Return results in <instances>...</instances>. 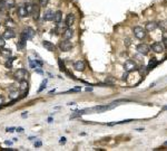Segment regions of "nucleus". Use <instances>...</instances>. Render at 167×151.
I'll use <instances>...</instances> for the list:
<instances>
[{
    "mask_svg": "<svg viewBox=\"0 0 167 151\" xmlns=\"http://www.w3.org/2000/svg\"><path fill=\"white\" fill-rule=\"evenodd\" d=\"M35 30H33L31 27H27V28H25L21 31V34H20V39L25 40V42H27V40H30L33 38V36H35Z\"/></svg>",
    "mask_w": 167,
    "mask_h": 151,
    "instance_id": "nucleus-1",
    "label": "nucleus"
},
{
    "mask_svg": "<svg viewBox=\"0 0 167 151\" xmlns=\"http://www.w3.org/2000/svg\"><path fill=\"white\" fill-rule=\"evenodd\" d=\"M124 69H125V72L130 73V72H134V70L138 69V66H137V64L134 62V60L128 59L125 62V64H124Z\"/></svg>",
    "mask_w": 167,
    "mask_h": 151,
    "instance_id": "nucleus-2",
    "label": "nucleus"
},
{
    "mask_svg": "<svg viewBox=\"0 0 167 151\" xmlns=\"http://www.w3.org/2000/svg\"><path fill=\"white\" fill-rule=\"evenodd\" d=\"M133 31H134V36H135L136 38H138V39H144L146 37V35H147L146 29L143 28V27H140V26H136Z\"/></svg>",
    "mask_w": 167,
    "mask_h": 151,
    "instance_id": "nucleus-3",
    "label": "nucleus"
},
{
    "mask_svg": "<svg viewBox=\"0 0 167 151\" xmlns=\"http://www.w3.org/2000/svg\"><path fill=\"white\" fill-rule=\"evenodd\" d=\"M29 77V73L27 72V69L25 68H20L15 73V78L17 81H22V80H27Z\"/></svg>",
    "mask_w": 167,
    "mask_h": 151,
    "instance_id": "nucleus-4",
    "label": "nucleus"
},
{
    "mask_svg": "<svg viewBox=\"0 0 167 151\" xmlns=\"http://www.w3.org/2000/svg\"><path fill=\"white\" fill-rule=\"evenodd\" d=\"M116 105H118L116 102H113L110 105H98V106H94L91 111H96V112H98V113H101L104 112V111H107V110H112L114 109Z\"/></svg>",
    "mask_w": 167,
    "mask_h": 151,
    "instance_id": "nucleus-5",
    "label": "nucleus"
},
{
    "mask_svg": "<svg viewBox=\"0 0 167 151\" xmlns=\"http://www.w3.org/2000/svg\"><path fill=\"white\" fill-rule=\"evenodd\" d=\"M58 47H59V49L61 50V52H69V50L72 49L73 45L70 42H68V40L63 39V40H61V42L59 43Z\"/></svg>",
    "mask_w": 167,
    "mask_h": 151,
    "instance_id": "nucleus-6",
    "label": "nucleus"
},
{
    "mask_svg": "<svg viewBox=\"0 0 167 151\" xmlns=\"http://www.w3.org/2000/svg\"><path fill=\"white\" fill-rule=\"evenodd\" d=\"M136 50L139 54H142V55H147L150 50V47L148 45H146V44H139V45H137Z\"/></svg>",
    "mask_w": 167,
    "mask_h": 151,
    "instance_id": "nucleus-7",
    "label": "nucleus"
},
{
    "mask_svg": "<svg viewBox=\"0 0 167 151\" xmlns=\"http://www.w3.org/2000/svg\"><path fill=\"white\" fill-rule=\"evenodd\" d=\"M17 15H18L19 18H26V17L29 16V13H28V11H27L25 5H20L18 8H17Z\"/></svg>",
    "mask_w": 167,
    "mask_h": 151,
    "instance_id": "nucleus-8",
    "label": "nucleus"
},
{
    "mask_svg": "<svg viewBox=\"0 0 167 151\" xmlns=\"http://www.w3.org/2000/svg\"><path fill=\"white\" fill-rule=\"evenodd\" d=\"M61 36L63 39L66 40H69L73 37V30L71 29V27H67V28L63 29V31L61 33Z\"/></svg>",
    "mask_w": 167,
    "mask_h": 151,
    "instance_id": "nucleus-9",
    "label": "nucleus"
},
{
    "mask_svg": "<svg viewBox=\"0 0 167 151\" xmlns=\"http://www.w3.org/2000/svg\"><path fill=\"white\" fill-rule=\"evenodd\" d=\"M75 15L73 13H68L66 16V19H65V23L67 27H71L73 23H75Z\"/></svg>",
    "mask_w": 167,
    "mask_h": 151,
    "instance_id": "nucleus-10",
    "label": "nucleus"
},
{
    "mask_svg": "<svg viewBox=\"0 0 167 151\" xmlns=\"http://www.w3.org/2000/svg\"><path fill=\"white\" fill-rule=\"evenodd\" d=\"M152 49H153L155 53H162V52H164L165 47H164V45H163L162 43L156 42V43H154L153 45H152Z\"/></svg>",
    "mask_w": 167,
    "mask_h": 151,
    "instance_id": "nucleus-11",
    "label": "nucleus"
},
{
    "mask_svg": "<svg viewBox=\"0 0 167 151\" xmlns=\"http://www.w3.org/2000/svg\"><path fill=\"white\" fill-rule=\"evenodd\" d=\"M2 37L5 39H12V38H15V37H16V33H15V30H13V29L9 28V29L5 30V33H3V36Z\"/></svg>",
    "mask_w": 167,
    "mask_h": 151,
    "instance_id": "nucleus-12",
    "label": "nucleus"
},
{
    "mask_svg": "<svg viewBox=\"0 0 167 151\" xmlns=\"http://www.w3.org/2000/svg\"><path fill=\"white\" fill-rule=\"evenodd\" d=\"M53 15H55V12H53L51 9H48V10H46L45 11V15H43L42 19L45 20V21H52Z\"/></svg>",
    "mask_w": 167,
    "mask_h": 151,
    "instance_id": "nucleus-13",
    "label": "nucleus"
},
{
    "mask_svg": "<svg viewBox=\"0 0 167 151\" xmlns=\"http://www.w3.org/2000/svg\"><path fill=\"white\" fill-rule=\"evenodd\" d=\"M157 28H158V23L156 21H148L145 26L146 31H154V30L157 29Z\"/></svg>",
    "mask_w": 167,
    "mask_h": 151,
    "instance_id": "nucleus-14",
    "label": "nucleus"
},
{
    "mask_svg": "<svg viewBox=\"0 0 167 151\" xmlns=\"http://www.w3.org/2000/svg\"><path fill=\"white\" fill-rule=\"evenodd\" d=\"M42 46L45 47V49L49 50V52H55V50H56V46L53 45L51 42H49V40H43V42H42Z\"/></svg>",
    "mask_w": 167,
    "mask_h": 151,
    "instance_id": "nucleus-15",
    "label": "nucleus"
},
{
    "mask_svg": "<svg viewBox=\"0 0 167 151\" xmlns=\"http://www.w3.org/2000/svg\"><path fill=\"white\" fill-rule=\"evenodd\" d=\"M85 62H82V60H77V62L73 63V68L76 70H79V72H82L84 69H85Z\"/></svg>",
    "mask_w": 167,
    "mask_h": 151,
    "instance_id": "nucleus-16",
    "label": "nucleus"
},
{
    "mask_svg": "<svg viewBox=\"0 0 167 151\" xmlns=\"http://www.w3.org/2000/svg\"><path fill=\"white\" fill-rule=\"evenodd\" d=\"M32 15H33V19H35V20L39 19V17H40V6H39V3H38V5H36V3H35Z\"/></svg>",
    "mask_w": 167,
    "mask_h": 151,
    "instance_id": "nucleus-17",
    "label": "nucleus"
},
{
    "mask_svg": "<svg viewBox=\"0 0 167 151\" xmlns=\"http://www.w3.org/2000/svg\"><path fill=\"white\" fill-rule=\"evenodd\" d=\"M53 21H55L56 23H60L62 21V12L60 11V10H58V11L55 12V15H53Z\"/></svg>",
    "mask_w": 167,
    "mask_h": 151,
    "instance_id": "nucleus-18",
    "label": "nucleus"
},
{
    "mask_svg": "<svg viewBox=\"0 0 167 151\" xmlns=\"http://www.w3.org/2000/svg\"><path fill=\"white\" fill-rule=\"evenodd\" d=\"M19 90L21 91V92L28 91V82H27V80H22L19 82Z\"/></svg>",
    "mask_w": 167,
    "mask_h": 151,
    "instance_id": "nucleus-19",
    "label": "nucleus"
},
{
    "mask_svg": "<svg viewBox=\"0 0 167 151\" xmlns=\"http://www.w3.org/2000/svg\"><path fill=\"white\" fill-rule=\"evenodd\" d=\"M157 65H158V60H157L156 58H152L149 60V64H148V66H147V70H150V69H153L154 67H156Z\"/></svg>",
    "mask_w": 167,
    "mask_h": 151,
    "instance_id": "nucleus-20",
    "label": "nucleus"
},
{
    "mask_svg": "<svg viewBox=\"0 0 167 151\" xmlns=\"http://www.w3.org/2000/svg\"><path fill=\"white\" fill-rule=\"evenodd\" d=\"M5 6L8 9L13 8L16 6V0H5Z\"/></svg>",
    "mask_w": 167,
    "mask_h": 151,
    "instance_id": "nucleus-21",
    "label": "nucleus"
},
{
    "mask_svg": "<svg viewBox=\"0 0 167 151\" xmlns=\"http://www.w3.org/2000/svg\"><path fill=\"white\" fill-rule=\"evenodd\" d=\"M26 6V9H27V11H28L29 15H32V11H33V7H35V3H32V2H28Z\"/></svg>",
    "mask_w": 167,
    "mask_h": 151,
    "instance_id": "nucleus-22",
    "label": "nucleus"
},
{
    "mask_svg": "<svg viewBox=\"0 0 167 151\" xmlns=\"http://www.w3.org/2000/svg\"><path fill=\"white\" fill-rule=\"evenodd\" d=\"M13 60H15V57H11V58H9V57H8V60H7L6 64H5L7 68H9V69L12 68V63H13Z\"/></svg>",
    "mask_w": 167,
    "mask_h": 151,
    "instance_id": "nucleus-23",
    "label": "nucleus"
},
{
    "mask_svg": "<svg viewBox=\"0 0 167 151\" xmlns=\"http://www.w3.org/2000/svg\"><path fill=\"white\" fill-rule=\"evenodd\" d=\"M0 53H1V55L5 56V57H9L10 55H11V50H10V49H5V48L2 49V48H1Z\"/></svg>",
    "mask_w": 167,
    "mask_h": 151,
    "instance_id": "nucleus-24",
    "label": "nucleus"
},
{
    "mask_svg": "<svg viewBox=\"0 0 167 151\" xmlns=\"http://www.w3.org/2000/svg\"><path fill=\"white\" fill-rule=\"evenodd\" d=\"M25 46H26V42H25V40H22V39H20L18 42V44H17V48H18L19 50L23 49V48H25Z\"/></svg>",
    "mask_w": 167,
    "mask_h": 151,
    "instance_id": "nucleus-25",
    "label": "nucleus"
},
{
    "mask_svg": "<svg viewBox=\"0 0 167 151\" xmlns=\"http://www.w3.org/2000/svg\"><path fill=\"white\" fill-rule=\"evenodd\" d=\"M139 72V74L140 75H145V74L148 72V70H147V67H145V66H142V67H139L138 69H137Z\"/></svg>",
    "mask_w": 167,
    "mask_h": 151,
    "instance_id": "nucleus-26",
    "label": "nucleus"
},
{
    "mask_svg": "<svg viewBox=\"0 0 167 151\" xmlns=\"http://www.w3.org/2000/svg\"><path fill=\"white\" fill-rule=\"evenodd\" d=\"M158 27H160L164 31H166L167 30V22H165V21H160V22H158Z\"/></svg>",
    "mask_w": 167,
    "mask_h": 151,
    "instance_id": "nucleus-27",
    "label": "nucleus"
},
{
    "mask_svg": "<svg viewBox=\"0 0 167 151\" xmlns=\"http://www.w3.org/2000/svg\"><path fill=\"white\" fill-rule=\"evenodd\" d=\"M58 64H59V69H60V70H63V72H65V70H66V67H65V65H63V62L61 60V58H58Z\"/></svg>",
    "mask_w": 167,
    "mask_h": 151,
    "instance_id": "nucleus-28",
    "label": "nucleus"
},
{
    "mask_svg": "<svg viewBox=\"0 0 167 151\" xmlns=\"http://www.w3.org/2000/svg\"><path fill=\"white\" fill-rule=\"evenodd\" d=\"M49 0H38V3L40 7H46L47 5H48Z\"/></svg>",
    "mask_w": 167,
    "mask_h": 151,
    "instance_id": "nucleus-29",
    "label": "nucleus"
},
{
    "mask_svg": "<svg viewBox=\"0 0 167 151\" xmlns=\"http://www.w3.org/2000/svg\"><path fill=\"white\" fill-rule=\"evenodd\" d=\"M80 91H81V87L78 86V87H76V89H71V90L67 91L65 93H76V92H80Z\"/></svg>",
    "mask_w": 167,
    "mask_h": 151,
    "instance_id": "nucleus-30",
    "label": "nucleus"
},
{
    "mask_svg": "<svg viewBox=\"0 0 167 151\" xmlns=\"http://www.w3.org/2000/svg\"><path fill=\"white\" fill-rule=\"evenodd\" d=\"M46 85H47V80H45V81H42V83H41V85H40V87H39V90H38V93H40L41 91L43 90V89H46Z\"/></svg>",
    "mask_w": 167,
    "mask_h": 151,
    "instance_id": "nucleus-31",
    "label": "nucleus"
},
{
    "mask_svg": "<svg viewBox=\"0 0 167 151\" xmlns=\"http://www.w3.org/2000/svg\"><path fill=\"white\" fill-rule=\"evenodd\" d=\"M6 46V39L2 36H0V48H3Z\"/></svg>",
    "mask_w": 167,
    "mask_h": 151,
    "instance_id": "nucleus-32",
    "label": "nucleus"
},
{
    "mask_svg": "<svg viewBox=\"0 0 167 151\" xmlns=\"http://www.w3.org/2000/svg\"><path fill=\"white\" fill-rule=\"evenodd\" d=\"M17 95H18V91H15V92H11L10 93V99H16Z\"/></svg>",
    "mask_w": 167,
    "mask_h": 151,
    "instance_id": "nucleus-33",
    "label": "nucleus"
},
{
    "mask_svg": "<svg viewBox=\"0 0 167 151\" xmlns=\"http://www.w3.org/2000/svg\"><path fill=\"white\" fill-rule=\"evenodd\" d=\"M13 23H15V22H13L12 19H7V20H6V25H7V26H12Z\"/></svg>",
    "mask_w": 167,
    "mask_h": 151,
    "instance_id": "nucleus-34",
    "label": "nucleus"
},
{
    "mask_svg": "<svg viewBox=\"0 0 167 151\" xmlns=\"http://www.w3.org/2000/svg\"><path fill=\"white\" fill-rule=\"evenodd\" d=\"M3 8H6V6H5V0H0V9H3Z\"/></svg>",
    "mask_w": 167,
    "mask_h": 151,
    "instance_id": "nucleus-35",
    "label": "nucleus"
},
{
    "mask_svg": "<svg viewBox=\"0 0 167 151\" xmlns=\"http://www.w3.org/2000/svg\"><path fill=\"white\" fill-rule=\"evenodd\" d=\"M15 130H16V128H13V126H11V128H7V132H15Z\"/></svg>",
    "mask_w": 167,
    "mask_h": 151,
    "instance_id": "nucleus-36",
    "label": "nucleus"
},
{
    "mask_svg": "<svg viewBox=\"0 0 167 151\" xmlns=\"http://www.w3.org/2000/svg\"><path fill=\"white\" fill-rule=\"evenodd\" d=\"M59 142H60V144H65V143H66V138H65V137L60 138V141H59Z\"/></svg>",
    "mask_w": 167,
    "mask_h": 151,
    "instance_id": "nucleus-37",
    "label": "nucleus"
},
{
    "mask_svg": "<svg viewBox=\"0 0 167 151\" xmlns=\"http://www.w3.org/2000/svg\"><path fill=\"white\" fill-rule=\"evenodd\" d=\"M40 68H41V67H37V68H35V69H36V72L38 74H42L43 72H42V69H40Z\"/></svg>",
    "mask_w": 167,
    "mask_h": 151,
    "instance_id": "nucleus-38",
    "label": "nucleus"
},
{
    "mask_svg": "<svg viewBox=\"0 0 167 151\" xmlns=\"http://www.w3.org/2000/svg\"><path fill=\"white\" fill-rule=\"evenodd\" d=\"M41 146H42V143L40 142V141H37V142L35 143V147L36 148H39V147H41Z\"/></svg>",
    "mask_w": 167,
    "mask_h": 151,
    "instance_id": "nucleus-39",
    "label": "nucleus"
},
{
    "mask_svg": "<svg viewBox=\"0 0 167 151\" xmlns=\"http://www.w3.org/2000/svg\"><path fill=\"white\" fill-rule=\"evenodd\" d=\"M163 43H164V47L167 48V38H164L163 39Z\"/></svg>",
    "mask_w": 167,
    "mask_h": 151,
    "instance_id": "nucleus-40",
    "label": "nucleus"
},
{
    "mask_svg": "<svg viewBox=\"0 0 167 151\" xmlns=\"http://www.w3.org/2000/svg\"><path fill=\"white\" fill-rule=\"evenodd\" d=\"M16 130H17V132H22V131H23L22 128H18V129H16Z\"/></svg>",
    "mask_w": 167,
    "mask_h": 151,
    "instance_id": "nucleus-41",
    "label": "nucleus"
},
{
    "mask_svg": "<svg viewBox=\"0 0 167 151\" xmlns=\"http://www.w3.org/2000/svg\"><path fill=\"white\" fill-rule=\"evenodd\" d=\"M2 103H3V96L0 95V104H2Z\"/></svg>",
    "mask_w": 167,
    "mask_h": 151,
    "instance_id": "nucleus-42",
    "label": "nucleus"
},
{
    "mask_svg": "<svg viewBox=\"0 0 167 151\" xmlns=\"http://www.w3.org/2000/svg\"><path fill=\"white\" fill-rule=\"evenodd\" d=\"M6 144H9V146H11L12 142H10V141H6Z\"/></svg>",
    "mask_w": 167,
    "mask_h": 151,
    "instance_id": "nucleus-43",
    "label": "nucleus"
},
{
    "mask_svg": "<svg viewBox=\"0 0 167 151\" xmlns=\"http://www.w3.org/2000/svg\"><path fill=\"white\" fill-rule=\"evenodd\" d=\"M167 110V105H165V106H163V111H166Z\"/></svg>",
    "mask_w": 167,
    "mask_h": 151,
    "instance_id": "nucleus-44",
    "label": "nucleus"
},
{
    "mask_svg": "<svg viewBox=\"0 0 167 151\" xmlns=\"http://www.w3.org/2000/svg\"><path fill=\"white\" fill-rule=\"evenodd\" d=\"M26 116H27V112H25V113L22 114V117H26Z\"/></svg>",
    "mask_w": 167,
    "mask_h": 151,
    "instance_id": "nucleus-45",
    "label": "nucleus"
},
{
    "mask_svg": "<svg viewBox=\"0 0 167 151\" xmlns=\"http://www.w3.org/2000/svg\"><path fill=\"white\" fill-rule=\"evenodd\" d=\"M2 12V9H0V13H1Z\"/></svg>",
    "mask_w": 167,
    "mask_h": 151,
    "instance_id": "nucleus-46",
    "label": "nucleus"
},
{
    "mask_svg": "<svg viewBox=\"0 0 167 151\" xmlns=\"http://www.w3.org/2000/svg\"><path fill=\"white\" fill-rule=\"evenodd\" d=\"M165 146H167V141H166V142H165Z\"/></svg>",
    "mask_w": 167,
    "mask_h": 151,
    "instance_id": "nucleus-47",
    "label": "nucleus"
},
{
    "mask_svg": "<svg viewBox=\"0 0 167 151\" xmlns=\"http://www.w3.org/2000/svg\"><path fill=\"white\" fill-rule=\"evenodd\" d=\"M0 26H1V23H0Z\"/></svg>",
    "mask_w": 167,
    "mask_h": 151,
    "instance_id": "nucleus-48",
    "label": "nucleus"
}]
</instances>
